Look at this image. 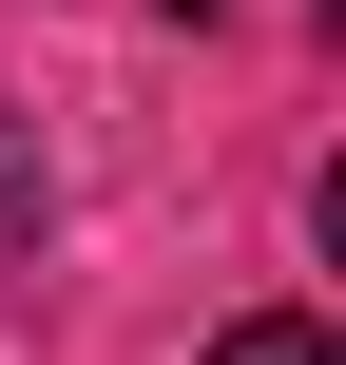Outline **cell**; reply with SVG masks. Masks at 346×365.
<instances>
[{
    "label": "cell",
    "instance_id": "7a4b0ae2",
    "mask_svg": "<svg viewBox=\"0 0 346 365\" xmlns=\"http://www.w3.org/2000/svg\"><path fill=\"white\" fill-rule=\"evenodd\" d=\"M212 365H327V327H289V308H250V327H231Z\"/></svg>",
    "mask_w": 346,
    "mask_h": 365
},
{
    "label": "cell",
    "instance_id": "6da1fadb",
    "mask_svg": "<svg viewBox=\"0 0 346 365\" xmlns=\"http://www.w3.org/2000/svg\"><path fill=\"white\" fill-rule=\"evenodd\" d=\"M39 212H58V173H39V135H19V96H0V269L39 250Z\"/></svg>",
    "mask_w": 346,
    "mask_h": 365
},
{
    "label": "cell",
    "instance_id": "3957f363",
    "mask_svg": "<svg viewBox=\"0 0 346 365\" xmlns=\"http://www.w3.org/2000/svg\"><path fill=\"white\" fill-rule=\"evenodd\" d=\"M173 19H231V0H173Z\"/></svg>",
    "mask_w": 346,
    "mask_h": 365
}]
</instances>
